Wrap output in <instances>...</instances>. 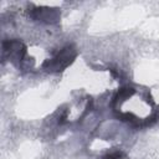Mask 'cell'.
Here are the masks:
<instances>
[{
	"mask_svg": "<svg viewBox=\"0 0 159 159\" xmlns=\"http://www.w3.org/2000/svg\"><path fill=\"white\" fill-rule=\"evenodd\" d=\"M75 56H76L75 50L72 47H66L61 52H58L53 58L48 60L43 65V67L47 68L48 71H62L73 61Z\"/></svg>",
	"mask_w": 159,
	"mask_h": 159,
	"instance_id": "cell-1",
	"label": "cell"
}]
</instances>
